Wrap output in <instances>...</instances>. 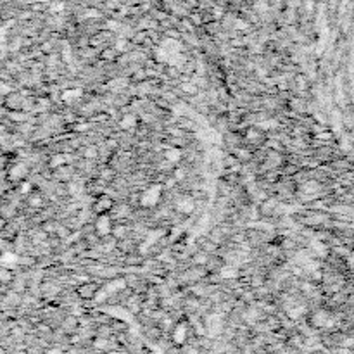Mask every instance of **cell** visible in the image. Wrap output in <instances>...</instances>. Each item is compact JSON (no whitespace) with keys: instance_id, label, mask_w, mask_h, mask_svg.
<instances>
[{"instance_id":"1","label":"cell","mask_w":354,"mask_h":354,"mask_svg":"<svg viewBox=\"0 0 354 354\" xmlns=\"http://www.w3.org/2000/svg\"><path fill=\"white\" fill-rule=\"evenodd\" d=\"M111 207H113V199L108 197V195H100L99 200L95 202V211L99 213V215H104V213H108Z\"/></svg>"},{"instance_id":"2","label":"cell","mask_w":354,"mask_h":354,"mask_svg":"<svg viewBox=\"0 0 354 354\" xmlns=\"http://www.w3.org/2000/svg\"><path fill=\"white\" fill-rule=\"evenodd\" d=\"M78 294L83 297V299H92V297L97 296V285L93 284H85L78 289Z\"/></svg>"},{"instance_id":"3","label":"cell","mask_w":354,"mask_h":354,"mask_svg":"<svg viewBox=\"0 0 354 354\" xmlns=\"http://www.w3.org/2000/svg\"><path fill=\"white\" fill-rule=\"evenodd\" d=\"M185 337H187V325L185 323H178L176 327H174V332H173V339L176 344H183L185 342Z\"/></svg>"},{"instance_id":"4","label":"cell","mask_w":354,"mask_h":354,"mask_svg":"<svg viewBox=\"0 0 354 354\" xmlns=\"http://www.w3.org/2000/svg\"><path fill=\"white\" fill-rule=\"evenodd\" d=\"M97 230H99L102 235H105L108 232H111V221L108 218H100L97 221Z\"/></svg>"},{"instance_id":"5","label":"cell","mask_w":354,"mask_h":354,"mask_svg":"<svg viewBox=\"0 0 354 354\" xmlns=\"http://www.w3.org/2000/svg\"><path fill=\"white\" fill-rule=\"evenodd\" d=\"M133 123H135V118L133 116H126L125 119H123L121 126L123 128H130V126H133Z\"/></svg>"},{"instance_id":"6","label":"cell","mask_w":354,"mask_h":354,"mask_svg":"<svg viewBox=\"0 0 354 354\" xmlns=\"http://www.w3.org/2000/svg\"><path fill=\"white\" fill-rule=\"evenodd\" d=\"M125 233H126V228H123V227L114 228V237H116V238H123V237H125Z\"/></svg>"}]
</instances>
